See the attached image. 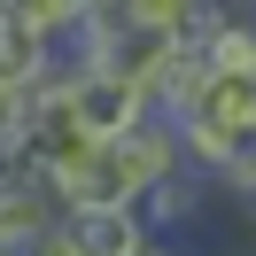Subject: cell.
<instances>
[{"label": "cell", "mask_w": 256, "mask_h": 256, "mask_svg": "<svg viewBox=\"0 0 256 256\" xmlns=\"http://www.w3.org/2000/svg\"><path fill=\"white\" fill-rule=\"evenodd\" d=\"M210 70H225V78H248L256 86V16H225V32H218V47H210Z\"/></svg>", "instance_id": "8992f818"}, {"label": "cell", "mask_w": 256, "mask_h": 256, "mask_svg": "<svg viewBox=\"0 0 256 256\" xmlns=\"http://www.w3.org/2000/svg\"><path fill=\"white\" fill-rule=\"evenodd\" d=\"M54 39H62V32H54ZM54 39L39 32V24H24L16 8H0V78H8V86H32Z\"/></svg>", "instance_id": "5b68a950"}, {"label": "cell", "mask_w": 256, "mask_h": 256, "mask_svg": "<svg viewBox=\"0 0 256 256\" xmlns=\"http://www.w3.org/2000/svg\"><path fill=\"white\" fill-rule=\"evenodd\" d=\"M132 256H186V248H178L171 233H140V248H132Z\"/></svg>", "instance_id": "30bf717a"}, {"label": "cell", "mask_w": 256, "mask_h": 256, "mask_svg": "<svg viewBox=\"0 0 256 256\" xmlns=\"http://www.w3.org/2000/svg\"><path fill=\"white\" fill-rule=\"evenodd\" d=\"M225 202H233V218L256 233V178H240V186H225Z\"/></svg>", "instance_id": "9c48e42d"}, {"label": "cell", "mask_w": 256, "mask_h": 256, "mask_svg": "<svg viewBox=\"0 0 256 256\" xmlns=\"http://www.w3.org/2000/svg\"><path fill=\"white\" fill-rule=\"evenodd\" d=\"M24 101H32L24 86L0 78V163H8V148H16V132H24Z\"/></svg>", "instance_id": "ba28073f"}, {"label": "cell", "mask_w": 256, "mask_h": 256, "mask_svg": "<svg viewBox=\"0 0 256 256\" xmlns=\"http://www.w3.org/2000/svg\"><path fill=\"white\" fill-rule=\"evenodd\" d=\"M0 256H16V248H0Z\"/></svg>", "instance_id": "4fadbf2b"}, {"label": "cell", "mask_w": 256, "mask_h": 256, "mask_svg": "<svg viewBox=\"0 0 256 256\" xmlns=\"http://www.w3.org/2000/svg\"><path fill=\"white\" fill-rule=\"evenodd\" d=\"M54 8H62V24H78L86 8H94V0H54Z\"/></svg>", "instance_id": "8fae6325"}, {"label": "cell", "mask_w": 256, "mask_h": 256, "mask_svg": "<svg viewBox=\"0 0 256 256\" xmlns=\"http://www.w3.org/2000/svg\"><path fill=\"white\" fill-rule=\"evenodd\" d=\"M233 8H240V16H256V0H233Z\"/></svg>", "instance_id": "7c38bea8"}, {"label": "cell", "mask_w": 256, "mask_h": 256, "mask_svg": "<svg viewBox=\"0 0 256 256\" xmlns=\"http://www.w3.org/2000/svg\"><path fill=\"white\" fill-rule=\"evenodd\" d=\"M186 8H194V0H124V16L140 24V32H171Z\"/></svg>", "instance_id": "52a82bcc"}, {"label": "cell", "mask_w": 256, "mask_h": 256, "mask_svg": "<svg viewBox=\"0 0 256 256\" xmlns=\"http://www.w3.org/2000/svg\"><path fill=\"white\" fill-rule=\"evenodd\" d=\"M210 194H218V178H210L202 163H178V171H163V178H156V186H148L132 210H140V225H148V233H171V240H178V233H186V225L210 210Z\"/></svg>", "instance_id": "3957f363"}, {"label": "cell", "mask_w": 256, "mask_h": 256, "mask_svg": "<svg viewBox=\"0 0 256 256\" xmlns=\"http://www.w3.org/2000/svg\"><path fill=\"white\" fill-rule=\"evenodd\" d=\"M54 233L70 256H132L148 225H140V210H116V202H62Z\"/></svg>", "instance_id": "7a4b0ae2"}, {"label": "cell", "mask_w": 256, "mask_h": 256, "mask_svg": "<svg viewBox=\"0 0 256 256\" xmlns=\"http://www.w3.org/2000/svg\"><path fill=\"white\" fill-rule=\"evenodd\" d=\"M47 218H54V194L39 186L32 171H16V156H8V163H0V248L24 240V233H39Z\"/></svg>", "instance_id": "277c9868"}, {"label": "cell", "mask_w": 256, "mask_h": 256, "mask_svg": "<svg viewBox=\"0 0 256 256\" xmlns=\"http://www.w3.org/2000/svg\"><path fill=\"white\" fill-rule=\"evenodd\" d=\"M62 109H70V124H78L86 140H116V132H132L140 116H156L148 94H140V78H124V70H78V78L62 86Z\"/></svg>", "instance_id": "6da1fadb"}]
</instances>
